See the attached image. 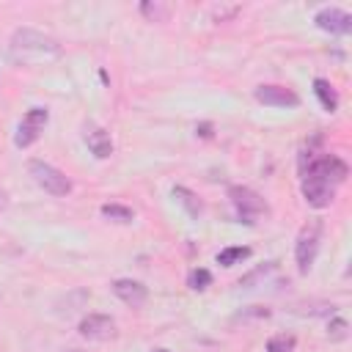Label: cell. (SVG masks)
Instances as JSON below:
<instances>
[{"instance_id":"obj_16","label":"cell","mask_w":352,"mask_h":352,"mask_svg":"<svg viewBox=\"0 0 352 352\" xmlns=\"http://www.w3.org/2000/svg\"><path fill=\"white\" fill-rule=\"evenodd\" d=\"M297 346V338L292 333H278L267 341V352H294Z\"/></svg>"},{"instance_id":"obj_3","label":"cell","mask_w":352,"mask_h":352,"mask_svg":"<svg viewBox=\"0 0 352 352\" xmlns=\"http://www.w3.org/2000/svg\"><path fill=\"white\" fill-rule=\"evenodd\" d=\"M322 231H324V223L319 217H311L300 234H297V242H294V261H297V272L305 275L314 261H316V253H319V242H322Z\"/></svg>"},{"instance_id":"obj_14","label":"cell","mask_w":352,"mask_h":352,"mask_svg":"<svg viewBox=\"0 0 352 352\" xmlns=\"http://www.w3.org/2000/svg\"><path fill=\"white\" fill-rule=\"evenodd\" d=\"M102 217L113 220V223H132L135 220V212L129 206H121V204H102Z\"/></svg>"},{"instance_id":"obj_6","label":"cell","mask_w":352,"mask_h":352,"mask_svg":"<svg viewBox=\"0 0 352 352\" xmlns=\"http://www.w3.org/2000/svg\"><path fill=\"white\" fill-rule=\"evenodd\" d=\"M47 121H50V113H47L44 107H30V110L22 116L19 126H16L14 143H16L19 148H28L30 143H36V140H38V135H41V132H44V126H47Z\"/></svg>"},{"instance_id":"obj_1","label":"cell","mask_w":352,"mask_h":352,"mask_svg":"<svg viewBox=\"0 0 352 352\" xmlns=\"http://www.w3.org/2000/svg\"><path fill=\"white\" fill-rule=\"evenodd\" d=\"M349 176V168L336 154L308 157V165H302V198L314 209H324L333 204L338 184H344Z\"/></svg>"},{"instance_id":"obj_22","label":"cell","mask_w":352,"mask_h":352,"mask_svg":"<svg viewBox=\"0 0 352 352\" xmlns=\"http://www.w3.org/2000/svg\"><path fill=\"white\" fill-rule=\"evenodd\" d=\"M151 352H168V349H162V346H160V349H151Z\"/></svg>"},{"instance_id":"obj_18","label":"cell","mask_w":352,"mask_h":352,"mask_svg":"<svg viewBox=\"0 0 352 352\" xmlns=\"http://www.w3.org/2000/svg\"><path fill=\"white\" fill-rule=\"evenodd\" d=\"M140 14H143L146 19H151V22H162V19L170 14V8L162 6V3H143V6H140Z\"/></svg>"},{"instance_id":"obj_12","label":"cell","mask_w":352,"mask_h":352,"mask_svg":"<svg viewBox=\"0 0 352 352\" xmlns=\"http://www.w3.org/2000/svg\"><path fill=\"white\" fill-rule=\"evenodd\" d=\"M314 94H316L322 110H327V113H336L338 110V94H336V88L324 77H316L314 80Z\"/></svg>"},{"instance_id":"obj_4","label":"cell","mask_w":352,"mask_h":352,"mask_svg":"<svg viewBox=\"0 0 352 352\" xmlns=\"http://www.w3.org/2000/svg\"><path fill=\"white\" fill-rule=\"evenodd\" d=\"M28 173H30L33 182H36L44 192H50V195L63 198V195L72 192V182H69V176H66L63 170H58L55 165L44 162V160H30V162H28Z\"/></svg>"},{"instance_id":"obj_13","label":"cell","mask_w":352,"mask_h":352,"mask_svg":"<svg viewBox=\"0 0 352 352\" xmlns=\"http://www.w3.org/2000/svg\"><path fill=\"white\" fill-rule=\"evenodd\" d=\"M173 198H176L192 217H198V214L204 212V204H201V201L195 198V192H190L187 187H173Z\"/></svg>"},{"instance_id":"obj_9","label":"cell","mask_w":352,"mask_h":352,"mask_svg":"<svg viewBox=\"0 0 352 352\" xmlns=\"http://www.w3.org/2000/svg\"><path fill=\"white\" fill-rule=\"evenodd\" d=\"M314 22L319 30H327L336 36H346L352 30V16L344 8H322V11H316Z\"/></svg>"},{"instance_id":"obj_21","label":"cell","mask_w":352,"mask_h":352,"mask_svg":"<svg viewBox=\"0 0 352 352\" xmlns=\"http://www.w3.org/2000/svg\"><path fill=\"white\" fill-rule=\"evenodd\" d=\"M3 206H6V190L0 187V209H3Z\"/></svg>"},{"instance_id":"obj_10","label":"cell","mask_w":352,"mask_h":352,"mask_svg":"<svg viewBox=\"0 0 352 352\" xmlns=\"http://www.w3.org/2000/svg\"><path fill=\"white\" fill-rule=\"evenodd\" d=\"M113 294L121 300V302H126V305H132V308H140L146 300H148V289L140 283V280H132V278H118V280H113Z\"/></svg>"},{"instance_id":"obj_23","label":"cell","mask_w":352,"mask_h":352,"mask_svg":"<svg viewBox=\"0 0 352 352\" xmlns=\"http://www.w3.org/2000/svg\"><path fill=\"white\" fill-rule=\"evenodd\" d=\"M72 352H77V349H72Z\"/></svg>"},{"instance_id":"obj_8","label":"cell","mask_w":352,"mask_h":352,"mask_svg":"<svg viewBox=\"0 0 352 352\" xmlns=\"http://www.w3.org/2000/svg\"><path fill=\"white\" fill-rule=\"evenodd\" d=\"M253 96H256V102H261L267 107H297L300 104V96L286 85H258L253 91Z\"/></svg>"},{"instance_id":"obj_19","label":"cell","mask_w":352,"mask_h":352,"mask_svg":"<svg viewBox=\"0 0 352 352\" xmlns=\"http://www.w3.org/2000/svg\"><path fill=\"white\" fill-rule=\"evenodd\" d=\"M346 327H349V324H346L341 316H336V319L327 324V336H330L333 341H344V338H346Z\"/></svg>"},{"instance_id":"obj_15","label":"cell","mask_w":352,"mask_h":352,"mask_svg":"<svg viewBox=\"0 0 352 352\" xmlns=\"http://www.w3.org/2000/svg\"><path fill=\"white\" fill-rule=\"evenodd\" d=\"M250 256V248H242V245H234V248H226L217 253V264L220 267H234L239 261H245Z\"/></svg>"},{"instance_id":"obj_7","label":"cell","mask_w":352,"mask_h":352,"mask_svg":"<svg viewBox=\"0 0 352 352\" xmlns=\"http://www.w3.org/2000/svg\"><path fill=\"white\" fill-rule=\"evenodd\" d=\"M80 336L88 341H110L116 338V322L104 314H88L85 319H80Z\"/></svg>"},{"instance_id":"obj_5","label":"cell","mask_w":352,"mask_h":352,"mask_svg":"<svg viewBox=\"0 0 352 352\" xmlns=\"http://www.w3.org/2000/svg\"><path fill=\"white\" fill-rule=\"evenodd\" d=\"M228 198H231V206H234L236 217L242 223H248V226H253L261 214H267V201L250 187L234 184V187H228Z\"/></svg>"},{"instance_id":"obj_11","label":"cell","mask_w":352,"mask_h":352,"mask_svg":"<svg viewBox=\"0 0 352 352\" xmlns=\"http://www.w3.org/2000/svg\"><path fill=\"white\" fill-rule=\"evenodd\" d=\"M85 143H88V148L96 160H107L113 154V138L102 126H88L85 129Z\"/></svg>"},{"instance_id":"obj_17","label":"cell","mask_w":352,"mask_h":352,"mask_svg":"<svg viewBox=\"0 0 352 352\" xmlns=\"http://www.w3.org/2000/svg\"><path fill=\"white\" fill-rule=\"evenodd\" d=\"M187 286H190V289H195V292H204L206 286H212V272H209V270H204V267L190 270V275H187Z\"/></svg>"},{"instance_id":"obj_20","label":"cell","mask_w":352,"mask_h":352,"mask_svg":"<svg viewBox=\"0 0 352 352\" xmlns=\"http://www.w3.org/2000/svg\"><path fill=\"white\" fill-rule=\"evenodd\" d=\"M198 129H201V135H204V138H209V135H212V132H209V129H212V126H209V124H201V126H198Z\"/></svg>"},{"instance_id":"obj_2","label":"cell","mask_w":352,"mask_h":352,"mask_svg":"<svg viewBox=\"0 0 352 352\" xmlns=\"http://www.w3.org/2000/svg\"><path fill=\"white\" fill-rule=\"evenodd\" d=\"M8 58L16 66H38V63H50L55 58H60V44L52 36H44L33 28H19L11 36L8 44Z\"/></svg>"}]
</instances>
